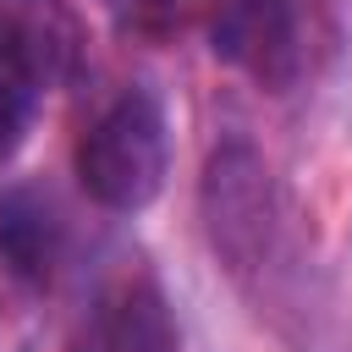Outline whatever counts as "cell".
<instances>
[{"instance_id": "cell-2", "label": "cell", "mask_w": 352, "mask_h": 352, "mask_svg": "<svg viewBox=\"0 0 352 352\" xmlns=\"http://www.w3.org/2000/svg\"><path fill=\"white\" fill-rule=\"evenodd\" d=\"M170 165V138H165V110L154 94L126 88L77 143V182L94 204L132 214L160 198Z\"/></svg>"}, {"instance_id": "cell-4", "label": "cell", "mask_w": 352, "mask_h": 352, "mask_svg": "<svg viewBox=\"0 0 352 352\" xmlns=\"http://www.w3.org/2000/svg\"><path fill=\"white\" fill-rule=\"evenodd\" d=\"M94 346L99 352H182V330L160 275L143 258H126L94 308Z\"/></svg>"}, {"instance_id": "cell-5", "label": "cell", "mask_w": 352, "mask_h": 352, "mask_svg": "<svg viewBox=\"0 0 352 352\" xmlns=\"http://www.w3.org/2000/svg\"><path fill=\"white\" fill-rule=\"evenodd\" d=\"M0 55L50 94L82 60V16L72 0H0Z\"/></svg>"}, {"instance_id": "cell-7", "label": "cell", "mask_w": 352, "mask_h": 352, "mask_svg": "<svg viewBox=\"0 0 352 352\" xmlns=\"http://www.w3.org/2000/svg\"><path fill=\"white\" fill-rule=\"evenodd\" d=\"M33 104H38V88L0 55V165L22 148L28 138V121H33Z\"/></svg>"}, {"instance_id": "cell-3", "label": "cell", "mask_w": 352, "mask_h": 352, "mask_svg": "<svg viewBox=\"0 0 352 352\" xmlns=\"http://www.w3.org/2000/svg\"><path fill=\"white\" fill-rule=\"evenodd\" d=\"M209 50H214V60L248 72L258 88L286 94L308 66L302 11H297V0H214Z\"/></svg>"}, {"instance_id": "cell-6", "label": "cell", "mask_w": 352, "mask_h": 352, "mask_svg": "<svg viewBox=\"0 0 352 352\" xmlns=\"http://www.w3.org/2000/svg\"><path fill=\"white\" fill-rule=\"evenodd\" d=\"M60 248H66V226H60L55 204L28 182L6 187L0 192V264L16 280L44 286L60 264Z\"/></svg>"}, {"instance_id": "cell-1", "label": "cell", "mask_w": 352, "mask_h": 352, "mask_svg": "<svg viewBox=\"0 0 352 352\" xmlns=\"http://www.w3.org/2000/svg\"><path fill=\"white\" fill-rule=\"evenodd\" d=\"M214 264L292 352H352L330 275L302 248L292 209L253 143H220L198 182Z\"/></svg>"}]
</instances>
